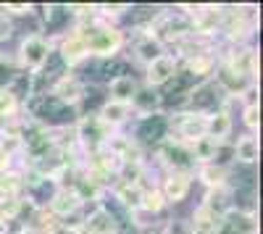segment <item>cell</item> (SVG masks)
<instances>
[{
    "instance_id": "cell-1",
    "label": "cell",
    "mask_w": 263,
    "mask_h": 234,
    "mask_svg": "<svg viewBox=\"0 0 263 234\" xmlns=\"http://www.w3.org/2000/svg\"><path fill=\"white\" fill-rule=\"evenodd\" d=\"M34 113L40 119H50V121H66L71 119V111L66 108L63 103H58L55 98H42L34 103Z\"/></svg>"
},
{
    "instance_id": "cell-2",
    "label": "cell",
    "mask_w": 263,
    "mask_h": 234,
    "mask_svg": "<svg viewBox=\"0 0 263 234\" xmlns=\"http://www.w3.org/2000/svg\"><path fill=\"white\" fill-rule=\"evenodd\" d=\"M163 129H166V124H163V119H147V121H142V126H140V137L142 140H158V137H163Z\"/></svg>"
}]
</instances>
